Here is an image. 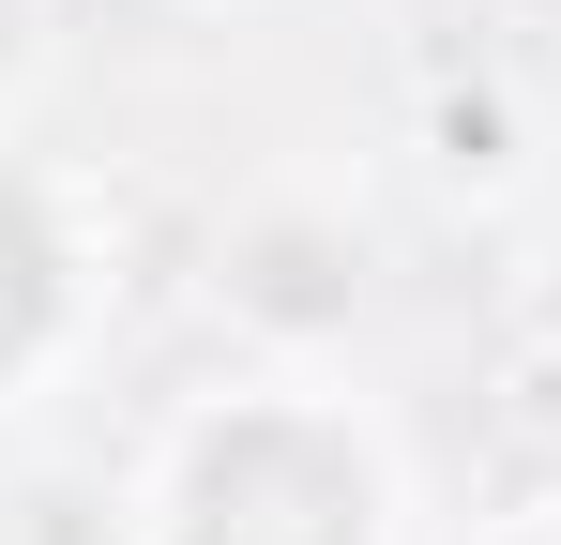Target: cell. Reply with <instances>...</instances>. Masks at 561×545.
Instances as JSON below:
<instances>
[{
	"instance_id": "obj_3",
	"label": "cell",
	"mask_w": 561,
	"mask_h": 545,
	"mask_svg": "<svg viewBox=\"0 0 561 545\" xmlns=\"http://www.w3.org/2000/svg\"><path fill=\"white\" fill-rule=\"evenodd\" d=\"M15 15H31V0H0V61H15V46H31V31H15Z\"/></svg>"
},
{
	"instance_id": "obj_2",
	"label": "cell",
	"mask_w": 561,
	"mask_h": 545,
	"mask_svg": "<svg viewBox=\"0 0 561 545\" xmlns=\"http://www.w3.org/2000/svg\"><path fill=\"white\" fill-rule=\"evenodd\" d=\"M61 318H77V258H61L46 197L0 167V394H15V379H31L46 349H61Z\"/></svg>"
},
{
	"instance_id": "obj_1",
	"label": "cell",
	"mask_w": 561,
	"mask_h": 545,
	"mask_svg": "<svg viewBox=\"0 0 561 545\" xmlns=\"http://www.w3.org/2000/svg\"><path fill=\"white\" fill-rule=\"evenodd\" d=\"M379 515H394V454L365 440V409L304 379L213 394L152 469V545H379Z\"/></svg>"
},
{
	"instance_id": "obj_4",
	"label": "cell",
	"mask_w": 561,
	"mask_h": 545,
	"mask_svg": "<svg viewBox=\"0 0 561 545\" xmlns=\"http://www.w3.org/2000/svg\"><path fill=\"white\" fill-rule=\"evenodd\" d=\"M501 545H561V531H501Z\"/></svg>"
}]
</instances>
